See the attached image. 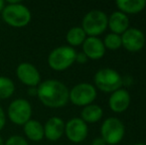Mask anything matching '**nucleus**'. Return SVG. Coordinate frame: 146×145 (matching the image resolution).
Here are the masks:
<instances>
[{"instance_id":"obj_9","label":"nucleus","mask_w":146,"mask_h":145,"mask_svg":"<svg viewBox=\"0 0 146 145\" xmlns=\"http://www.w3.org/2000/svg\"><path fill=\"white\" fill-rule=\"evenodd\" d=\"M88 133V124L82 118H71L65 124V134L70 141L81 143L87 138Z\"/></svg>"},{"instance_id":"obj_10","label":"nucleus","mask_w":146,"mask_h":145,"mask_svg":"<svg viewBox=\"0 0 146 145\" xmlns=\"http://www.w3.org/2000/svg\"><path fill=\"white\" fill-rule=\"evenodd\" d=\"M16 75L22 83L30 87H38L41 83V75L38 69L30 63H21L16 69Z\"/></svg>"},{"instance_id":"obj_3","label":"nucleus","mask_w":146,"mask_h":145,"mask_svg":"<svg viewBox=\"0 0 146 145\" xmlns=\"http://www.w3.org/2000/svg\"><path fill=\"white\" fill-rule=\"evenodd\" d=\"M77 52L70 46H61L55 48L49 54L48 64L55 71H65L76 62Z\"/></svg>"},{"instance_id":"obj_6","label":"nucleus","mask_w":146,"mask_h":145,"mask_svg":"<svg viewBox=\"0 0 146 145\" xmlns=\"http://www.w3.org/2000/svg\"><path fill=\"white\" fill-rule=\"evenodd\" d=\"M102 138L108 145H115L124 137L125 127L122 121L116 117H110L106 119L100 127Z\"/></svg>"},{"instance_id":"obj_8","label":"nucleus","mask_w":146,"mask_h":145,"mask_svg":"<svg viewBox=\"0 0 146 145\" xmlns=\"http://www.w3.org/2000/svg\"><path fill=\"white\" fill-rule=\"evenodd\" d=\"M8 116L13 123L24 125L32 117V107L25 99H14L8 107Z\"/></svg>"},{"instance_id":"obj_5","label":"nucleus","mask_w":146,"mask_h":145,"mask_svg":"<svg viewBox=\"0 0 146 145\" xmlns=\"http://www.w3.org/2000/svg\"><path fill=\"white\" fill-rule=\"evenodd\" d=\"M94 83L98 89L104 93H113L120 89L123 83V79L115 70L104 68L96 73Z\"/></svg>"},{"instance_id":"obj_1","label":"nucleus","mask_w":146,"mask_h":145,"mask_svg":"<svg viewBox=\"0 0 146 145\" xmlns=\"http://www.w3.org/2000/svg\"><path fill=\"white\" fill-rule=\"evenodd\" d=\"M37 97L44 105L51 109L63 107L69 101V89L57 79H46L37 87Z\"/></svg>"},{"instance_id":"obj_25","label":"nucleus","mask_w":146,"mask_h":145,"mask_svg":"<svg viewBox=\"0 0 146 145\" xmlns=\"http://www.w3.org/2000/svg\"><path fill=\"white\" fill-rule=\"evenodd\" d=\"M92 145H106V143L102 137H98L92 141Z\"/></svg>"},{"instance_id":"obj_20","label":"nucleus","mask_w":146,"mask_h":145,"mask_svg":"<svg viewBox=\"0 0 146 145\" xmlns=\"http://www.w3.org/2000/svg\"><path fill=\"white\" fill-rule=\"evenodd\" d=\"M15 91V85L10 77L0 75V99H6L12 97Z\"/></svg>"},{"instance_id":"obj_14","label":"nucleus","mask_w":146,"mask_h":145,"mask_svg":"<svg viewBox=\"0 0 146 145\" xmlns=\"http://www.w3.org/2000/svg\"><path fill=\"white\" fill-rule=\"evenodd\" d=\"M110 109L116 113H121L128 109L130 105V95L124 89H119L113 91L108 99Z\"/></svg>"},{"instance_id":"obj_27","label":"nucleus","mask_w":146,"mask_h":145,"mask_svg":"<svg viewBox=\"0 0 146 145\" xmlns=\"http://www.w3.org/2000/svg\"><path fill=\"white\" fill-rule=\"evenodd\" d=\"M4 7H5V1H3V0H0V13L3 11Z\"/></svg>"},{"instance_id":"obj_21","label":"nucleus","mask_w":146,"mask_h":145,"mask_svg":"<svg viewBox=\"0 0 146 145\" xmlns=\"http://www.w3.org/2000/svg\"><path fill=\"white\" fill-rule=\"evenodd\" d=\"M104 45L106 47V49H108V50H111V51L119 49L122 46L120 35H117V34H113V33L108 34V35L104 37Z\"/></svg>"},{"instance_id":"obj_17","label":"nucleus","mask_w":146,"mask_h":145,"mask_svg":"<svg viewBox=\"0 0 146 145\" xmlns=\"http://www.w3.org/2000/svg\"><path fill=\"white\" fill-rule=\"evenodd\" d=\"M119 11L124 14H137L146 6L145 0H118L115 2Z\"/></svg>"},{"instance_id":"obj_26","label":"nucleus","mask_w":146,"mask_h":145,"mask_svg":"<svg viewBox=\"0 0 146 145\" xmlns=\"http://www.w3.org/2000/svg\"><path fill=\"white\" fill-rule=\"evenodd\" d=\"M28 93H29V95H34V97H37V93H38V91H37V87H29V89H28Z\"/></svg>"},{"instance_id":"obj_16","label":"nucleus","mask_w":146,"mask_h":145,"mask_svg":"<svg viewBox=\"0 0 146 145\" xmlns=\"http://www.w3.org/2000/svg\"><path fill=\"white\" fill-rule=\"evenodd\" d=\"M23 131L27 138L35 142L41 141L44 136V125L38 120L30 119L23 125Z\"/></svg>"},{"instance_id":"obj_13","label":"nucleus","mask_w":146,"mask_h":145,"mask_svg":"<svg viewBox=\"0 0 146 145\" xmlns=\"http://www.w3.org/2000/svg\"><path fill=\"white\" fill-rule=\"evenodd\" d=\"M65 133V122L58 116L49 118L44 125V136L50 141H57Z\"/></svg>"},{"instance_id":"obj_18","label":"nucleus","mask_w":146,"mask_h":145,"mask_svg":"<svg viewBox=\"0 0 146 145\" xmlns=\"http://www.w3.org/2000/svg\"><path fill=\"white\" fill-rule=\"evenodd\" d=\"M104 110L98 105H88L84 107L81 112L82 119L86 123H96L102 117Z\"/></svg>"},{"instance_id":"obj_22","label":"nucleus","mask_w":146,"mask_h":145,"mask_svg":"<svg viewBox=\"0 0 146 145\" xmlns=\"http://www.w3.org/2000/svg\"><path fill=\"white\" fill-rule=\"evenodd\" d=\"M4 145H29L27 140L21 135H12L4 142Z\"/></svg>"},{"instance_id":"obj_11","label":"nucleus","mask_w":146,"mask_h":145,"mask_svg":"<svg viewBox=\"0 0 146 145\" xmlns=\"http://www.w3.org/2000/svg\"><path fill=\"white\" fill-rule=\"evenodd\" d=\"M121 37V44L129 52H138L145 45V36L137 28H128Z\"/></svg>"},{"instance_id":"obj_7","label":"nucleus","mask_w":146,"mask_h":145,"mask_svg":"<svg viewBox=\"0 0 146 145\" xmlns=\"http://www.w3.org/2000/svg\"><path fill=\"white\" fill-rule=\"evenodd\" d=\"M96 97V89L92 85L82 83L76 85L69 91V101L78 107H87L92 105Z\"/></svg>"},{"instance_id":"obj_28","label":"nucleus","mask_w":146,"mask_h":145,"mask_svg":"<svg viewBox=\"0 0 146 145\" xmlns=\"http://www.w3.org/2000/svg\"><path fill=\"white\" fill-rule=\"evenodd\" d=\"M0 145H4V141H3V139H2L1 136H0Z\"/></svg>"},{"instance_id":"obj_12","label":"nucleus","mask_w":146,"mask_h":145,"mask_svg":"<svg viewBox=\"0 0 146 145\" xmlns=\"http://www.w3.org/2000/svg\"><path fill=\"white\" fill-rule=\"evenodd\" d=\"M83 53L90 60H100L106 54V47L98 37H88L83 43Z\"/></svg>"},{"instance_id":"obj_2","label":"nucleus","mask_w":146,"mask_h":145,"mask_svg":"<svg viewBox=\"0 0 146 145\" xmlns=\"http://www.w3.org/2000/svg\"><path fill=\"white\" fill-rule=\"evenodd\" d=\"M1 14L4 22L14 28L25 27L32 18L29 8L18 0H8Z\"/></svg>"},{"instance_id":"obj_23","label":"nucleus","mask_w":146,"mask_h":145,"mask_svg":"<svg viewBox=\"0 0 146 145\" xmlns=\"http://www.w3.org/2000/svg\"><path fill=\"white\" fill-rule=\"evenodd\" d=\"M88 57L84 54L83 52L81 53H77V56H76V62H78L79 64H85L88 62Z\"/></svg>"},{"instance_id":"obj_15","label":"nucleus","mask_w":146,"mask_h":145,"mask_svg":"<svg viewBox=\"0 0 146 145\" xmlns=\"http://www.w3.org/2000/svg\"><path fill=\"white\" fill-rule=\"evenodd\" d=\"M108 27L113 34L122 35L129 27V19L126 14L120 11H115L110 16L108 22Z\"/></svg>"},{"instance_id":"obj_24","label":"nucleus","mask_w":146,"mask_h":145,"mask_svg":"<svg viewBox=\"0 0 146 145\" xmlns=\"http://www.w3.org/2000/svg\"><path fill=\"white\" fill-rule=\"evenodd\" d=\"M6 123V116H5V112H4L3 109L0 107V130H2L5 126Z\"/></svg>"},{"instance_id":"obj_29","label":"nucleus","mask_w":146,"mask_h":145,"mask_svg":"<svg viewBox=\"0 0 146 145\" xmlns=\"http://www.w3.org/2000/svg\"><path fill=\"white\" fill-rule=\"evenodd\" d=\"M134 145H146V144H144V143H135Z\"/></svg>"},{"instance_id":"obj_4","label":"nucleus","mask_w":146,"mask_h":145,"mask_svg":"<svg viewBox=\"0 0 146 145\" xmlns=\"http://www.w3.org/2000/svg\"><path fill=\"white\" fill-rule=\"evenodd\" d=\"M108 17L100 10H92L86 14L82 21V28L88 37H98L108 28Z\"/></svg>"},{"instance_id":"obj_19","label":"nucleus","mask_w":146,"mask_h":145,"mask_svg":"<svg viewBox=\"0 0 146 145\" xmlns=\"http://www.w3.org/2000/svg\"><path fill=\"white\" fill-rule=\"evenodd\" d=\"M87 39V34L82 27H73L68 31L66 35V40L70 44V47H77L83 45L85 40Z\"/></svg>"}]
</instances>
